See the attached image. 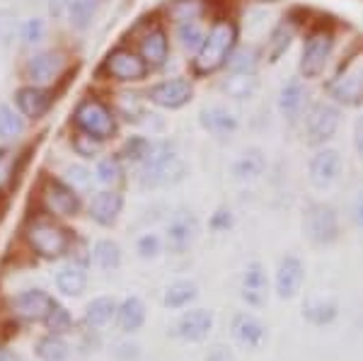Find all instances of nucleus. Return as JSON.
<instances>
[{
  "instance_id": "f257e3e1",
  "label": "nucleus",
  "mask_w": 363,
  "mask_h": 361,
  "mask_svg": "<svg viewBox=\"0 0 363 361\" xmlns=\"http://www.w3.org/2000/svg\"><path fill=\"white\" fill-rule=\"evenodd\" d=\"M143 165H140V184L148 187H167V184H177L186 174V162L169 148L165 141L148 143V150L143 155Z\"/></svg>"
},
{
  "instance_id": "f03ea898",
  "label": "nucleus",
  "mask_w": 363,
  "mask_h": 361,
  "mask_svg": "<svg viewBox=\"0 0 363 361\" xmlns=\"http://www.w3.org/2000/svg\"><path fill=\"white\" fill-rule=\"evenodd\" d=\"M235 39H238V29L230 20L213 22L206 39H203L201 49L196 51V58H194L196 73H213V71H218V68H223L228 63V58H230Z\"/></svg>"
},
{
  "instance_id": "7ed1b4c3",
  "label": "nucleus",
  "mask_w": 363,
  "mask_h": 361,
  "mask_svg": "<svg viewBox=\"0 0 363 361\" xmlns=\"http://www.w3.org/2000/svg\"><path fill=\"white\" fill-rule=\"evenodd\" d=\"M75 124L80 126V131L90 133V136L99 138V141H107L116 133V119L112 109L99 100H85L78 104L75 109Z\"/></svg>"
},
{
  "instance_id": "20e7f679",
  "label": "nucleus",
  "mask_w": 363,
  "mask_h": 361,
  "mask_svg": "<svg viewBox=\"0 0 363 361\" xmlns=\"http://www.w3.org/2000/svg\"><path fill=\"white\" fill-rule=\"evenodd\" d=\"M303 228L315 245H330L339 238V216L330 204H310L303 216Z\"/></svg>"
},
{
  "instance_id": "39448f33",
  "label": "nucleus",
  "mask_w": 363,
  "mask_h": 361,
  "mask_svg": "<svg viewBox=\"0 0 363 361\" xmlns=\"http://www.w3.org/2000/svg\"><path fill=\"white\" fill-rule=\"evenodd\" d=\"M332 97L342 104L356 107L363 102V54L354 56L347 66L339 71V75L332 80Z\"/></svg>"
},
{
  "instance_id": "423d86ee",
  "label": "nucleus",
  "mask_w": 363,
  "mask_h": 361,
  "mask_svg": "<svg viewBox=\"0 0 363 361\" xmlns=\"http://www.w3.org/2000/svg\"><path fill=\"white\" fill-rule=\"evenodd\" d=\"M332 49H335V39H332L330 32H315L310 34V39L303 46L301 54V75L306 80L320 78L322 71L327 68L332 56Z\"/></svg>"
},
{
  "instance_id": "0eeeda50",
  "label": "nucleus",
  "mask_w": 363,
  "mask_h": 361,
  "mask_svg": "<svg viewBox=\"0 0 363 361\" xmlns=\"http://www.w3.org/2000/svg\"><path fill=\"white\" fill-rule=\"evenodd\" d=\"M339 129V109L330 102H318L308 112L306 119V136L308 143L322 145L327 143Z\"/></svg>"
},
{
  "instance_id": "6e6552de",
  "label": "nucleus",
  "mask_w": 363,
  "mask_h": 361,
  "mask_svg": "<svg viewBox=\"0 0 363 361\" xmlns=\"http://www.w3.org/2000/svg\"><path fill=\"white\" fill-rule=\"evenodd\" d=\"M27 238H29V245L37 250L42 257H58L68 248V233L61 226L51 223V221H37L29 228Z\"/></svg>"
},
{
  "instance_id": "1a4fd4ad",
  "label": "nucleus",
  "mask_w": 363,
  "mask_h": 361,
  "mask_svg": "<svg viewBox=\"0 0 363 361\" xmlns=\"http://www.w3.org/2000/svg\"><path fill=\"white\" fill-rule=\"evenodd\" d=\"M342 174V155L335 148H320L308 162V177L318 189L335 184Z\"/></svg>"
},
{
  "instance_id": "9d476101",
  "label": "nucleus",
  "mask_w": 363,
  "mask_h": 361,
  "mask_svg": "<svg viewBox=\"0 0 363 361\" xmlns=\"http://www.w3.org/2000/svg\"><path fill=\"white\" fill-rule=\"evenodd\" d=\"M191 95H194V87H191L186 78H172L165 80V83H157L148 92L150 102H155L157 107H165V109L184 107L186 102H191Z\"/></svg>"
},
{
  "instance_id": "9b49d317",
  "label": "nucleus",
  "mask_w": 363,
  "mask_h": 361,
  "mask_svg": "<svg viewBox=\"0 0 363 361\" xmlns=\"http://www.w3.org/2000/svg\"><path fill=\"white\" fill-rule=\"evenodd\" d=\"M107 73L114 80L121 83H133V80H143L148 73V63L143 61V56L133 54V51L119 49L114 54H109L107 58Z\"/></svg>"
},
{
  "instance_id": "f8f14e48",
  "label": "nucleus",
  "mask_w": 363,
  "mask_h": 361,
  "mask_svg": "<svg viewBox=\"0 0 363 361\" xmlns=\"http://www.w3.org/2000/svg\"><path fill=\"white\" fill-rule=\"evenodd\" d=\"M240 296H242V301H247V306H252V308H262L267 304L269 279H267V270L262 262H250V265L245 267Z\"/></svg>"
},
{
  "instance_id": "ddd939ff",
  "label": "nucleus",
  "mask_w": 363,
  "mask_h": 361,
  "mask_svg": "<svg viewBox=\"0 0 363 361\" xmlns=\"http://www.w3.org/2000/svg\"><path fill=\"white\" fill-rule=\"evenodd\" d=\"M306 282V265L296 255H286L277 270V296L279 299H294Z\"/></svg>"
},
{
  "instance_id": "4468645a",
  "label": "nucleus",
  "mask_w": 363,
  "mask_h": 361,
  "mask_svg": "<svg viewBox=\"0 0 363 361\" xmlns=\"http://www.w3.org/2000/svg\"><path fill=\"white\" fill-rule=\"evenodd\" d=\"M213 313L206 311V308H194V311H186L177 320L174 330L184 342H203L213 330Z\"/></svg>"
},
{
  "instance_id": "2eb2a0df",
  "label": "nucleus",
  "mask_w": 363,
  "mask_h": 361,
  "mask_svg": "<svg viewBox=\"0 0 363 361\" xmlns=\"http://www.w3.org/2000/svg\"><path fill=\"white\" fill-rule=\"evenodd\" d=\"M233 340L245 349H259L267 340V328L259 318L250 313H238L233 318Z\"/></svg>"
},
{
  "instance_id": "dca6fc26",
  "label": "nucleus",
  "mask_w": 363,
  "mask_h": 361,
  "mask_svg": "<svg viewBox=\"0 0 363 361\" xmlns=\"http://www.w3.org/2000/svg\"><path fill=\"white\" fill-rule=\"evenodd\" d=\"M63 71V56L58 51H42V54H34L27 61V78L34 85H46L54 83V80Z\"/></svg>"
},
{
  "instance_id": "f3484780",
  "label": "nucleus",
  "mask_w": 363,
  "mask_h": 361,
  "mask_svg": "<svg viewBox=\"0 0 363 361\" xmlns=\"http://www.w3.org/2000/svg\"><path fill=\"white\" fill-rule=\"evenodd\" d=\"M56 301L42 289H27L20 296H15V311L17 316L27 320H44Z\"/></svg>"
},
{
  "instance_id": "a211bd4d",
  "label": "nucleus",
  "mask_w": 363,
  "mask_h": 361,
  "mask_svg": "<svg viewBox=\"0 0 363 361\" xmlns=\"http://www.w3.org/2000/svg\"><path fill=\"white\" fill-rule=\"evenodd\" d=\"M121 206H124V199H121L119 191H114V189L97 191L90 201V216L95 218L99 226H114L121 213Z\"/></svg>"
},
{
  "instance_id": "6ab92c4d",
  "label": "nucleus",
  "mask_w": 363,
  "mask_h": 361,
  "mask_svg": "<svg viewBox=\"0 0 363 361\" xmlns=\"http://www.w3.org/2000/svg\"><path fill=\"white\" fill-rule=\"evenodd\" d=\"M15 102L20 107V112L29 116V119H42L51 107V95L42 85H27L17 90Z\"/></svg>"
},
{
  "instance_id": "aec40b11",
  "label": "nucleus",
  "mask_w": 363,
  "mask_h": 361,
  "mask_svg": "<svg viewBox=\"0 0 363 361\" xmlns=\"http://www.w3.org/2000/svg\"><path fill=\"white\" fill-rule=\"evenodd\" d=\"M199 121H201L203 129L208 133H213V136H230V133L238 131V116L228 107H220V104L201 109Z\"/></svg>"
},
{
  "instance_id": "412c9836",
  "label": "nucleus",
  "mask_w": 363,
  "mask_h": 361,
  "mask_svg": "<svg viewBox=\"0 0 363 361\" xmlns=\"http://www.w3.org/2000/svg\"><path fill=\"white\" fill-rule=\"evenodd\" d=\"M46 204L58 216H75L80 211V199L75 189L63 182H51L46 187Z\"/></svg>"
},
{
  "instance_id": "4be33fe9",
  "label": "nucleus",
  "mask_w": 363,
  "mask_h": 361,
  "mask_svg": "<svg viewBox=\"0 0 363 361\" xmlns=\"http://www.w3.org/2000/svg\"><path fill=\"white\" fill-rule=\"evenodd\" d=\"M196 231H199L196 218L189 216V213H179V216H174L167 226V245L172 248L174 252H184V250H189V245L194 243Z\"/></svg>"
},
{
  "instance_id": "5701e85b",
  "label": "nucleus",
  "mask_w": 363,
  "mask_h": 361,
  "mask_svg": "<svg viewBox=\"0 0 363 361\" xmlns=\"http://www.w3.org/2000/svg\"><path fill=\"white\" fill-rule=\"evenodd\" d=\"M264 170H267V158L259 148H247L233 162V177L238 182H255V179H259L264 174Z\"/></svg>"
},
{
  "instance_id": "b1692460",
  "label": "nucleus",
  "mask_w": 363,
  "mask_h": 361,
  "mask_svg": "<svg viewBox=\"0 0 363 361\" xmlns=\"http://www.w3.org/2000/svg\"><path fill=\"white\" fill-rule=\"evenodd\" d=\"M116 323L121 333H138L145 323V304L138 296H128L116 308Z\"/></svg>"
},
{
  "instance_id": "393cba45",
  "label": "nucleus",
  "mask_w": 363,
  "mask_h": 361,
  "mask_svg": "<svg viewBox=\"0 0 363 361\" xmlns=\"http://www.w3.org/2000/svg\"><path fill=\"white\" fill-rule=\"evenodd\" d=\"M167 34L160 27H153L143 39H140V56L148 66H162L167 61Z\"/></svg>"
},
{
  "instance_id": "a878e982",
  "label": "nucleus",
  "mask_w": 363,
  "mask_h": 361,
  "mask_svg": "<svg viewBox=\"0 0 363 361\" xmlns=\"http://www.w3.org/2000/svg\"><path fill=\"white\" fill-rule=\"evenodd\" d=\"M303 104H306V87L298 78L289 80L279 92V109L286 119H296L303 112Z\"/></svg>"
},
{
  "instance_id": "bb28decb",
  "label": "nucleus",
  "mask_w": 363,
  "mask_h": 361,
  "mask_svg": "<svg viewBox=\"0 0 363 361\" xmlns=\"http://www.w3.org/2000/svg\"><path fill=\"white\" fill-rule=\"evenodd\" d=\"M56 289L61 291L63 296H68V299H75V296H80L87 289L85 270H83V267H78V265L61 267V270L56 272Z\"/></svg>"
},
{
  "instance_id": "cd10ccee",
  "label": "nucleus",
  "mask_w": 363,
  "mask_h": 361,
  "mask_svg": "<svg viewBox=\"0 0 363 361\" xmlns=\"http://www.w3.org/2000/svg\"><path fill=\"white\" fill-rule=\"evenodd\" d=\"M199 296V287L189 279H179V282L169 284L165 289V296H162V304L169 311H179V308H186Z\"/></svg>"
},
{
  "instance_id": "c85d7f7f",
  "label": "nucleus",
  "mask_w": 363,
  "mask_h": 361,
  "mask_svg": "<svg viewBox=\"0 0 363 361\" xmlns=\"http://www.w3.org/2000/svg\"><path fill=\"white\" fill-rule=\"evenodd\" d=\"M116 308H119V304L112 296H99V299H95L85 308V323L90 328H104L109 320L116 318Z\"/></svg>"
},
{
  "instance_id": "c756f323",
  "label": "nucleus",
  "mask_w": 363,
  "mask_h": 361,
  "mask_svg": "<svg viewBox=\"0 0 363 361\" xmlns=\"http://www.w3.org/2000/svg\"><path fill=\"white\" fill-rule=\"evenodd\" d=\"M92 262H95L97 270L102 272H112L116 267L121 265V248L116 240H109V238H104V240H97L95 248H92Z\"/></svg>"
},
{
  "instance_id": "7c9ffc66",
  "label": "nucleus",
  "mask_w": 363,
  "mask_h": 361,
  "mask_svg": "<svg viewBox=\"0 0 363 361\" xmlns=\"http://www.w3.org/2000/svg\"><path fill=\"white\" fill-rule=\"evenodd\" d=\"M257 87L259 83H257L255 73H233L223 83V92L233 100H247L257 92Z\"/></svg>"
},
{
  "instance_id": "2f4dec72",
  "label": "nucleus",
  "mask_w": 363,
  "mask_h": 361,
  "mask_svg": "<svg viewBox=\"0 0 363 361\" xmlns=\"http://www.w3.org/2000/svg\"><path fill=\"white\" fill-rule=\"evenodd\" d=\"M99 8V0H68L66 3V15L68 22L75 29H85L92 22Z\"/></svg>"
},
{
  "instance_id": "473e14b6",
  "label": "nucleus",
  "mask_w": 363,
  "mask_h": 361,
  "mask_svg": "<svg viewBox=\"0 0 363 361\" xmlns=\"http://www.w3.org/2000/svg\"><path fill=\"white\" fill-rule=\"evenodd\" d=\"M177 39L182 44V49L186 51H199L203 44V39H206V32H203V27L196 22V17H191V20H184L179 22L177 27Z\"/></svg>"
},
{
  "instance_id": "72a5a7b5",
  "label": "nucleus",
  "mask_w": 363,
  "mask_h": 361,
  "mask_svg": "<svg viewBox=\"0 0 363 361\" xmlns=\"http://www.w3.org/2000/svg\"><path fill=\"white\" fill-rule=\"evenodd\" d=\"M37 357L42 361H66L68 359V345L58 335H46L34 347Z\"/></svg>"
},
{
  "instance_id": "f704fd0d",
  "label": "nucleus",
  "mask_w": 363,
  "mask_h": 361,
  "mask_svg": "<svg viewBox=\"0 0 363 361\" xmlns=\"http://www.w3.org/2000/svg\"><path fill=\"white\" fill-rule=\"evenodd\" d=\"M22 131H25L22 116L10 104H0V138L3 141H13V138L22 136Z\"/></svg>"
},
{
  "instance_id": "c9c22d12",
  "label": "nucleus",
  "mask_w": 363,
  "mask_h": 361,
  "mask_svg": "<svg viewBox=\"0 0 363 361\" xmlns=\"http://www.w3.org/2000/svg\"><path fill=\"white\" fill-rule=\"evenodd\" d=\"M291 39H294V27H291V25H279L277 29H274L272 39L267 42V58H269V61L277 63L279 58L289 51Z\"/></svg>"
},
{
  "instance_id": "e433bc0d",
  "label": "nucleus",
  "mask_w": 363,
  "mask_h": 361,
  "mask_svg": "<svg viewBox=\"0 0 363 361\" xmlns=\"http://www.w3.org/2000/svg\"><path fill=\"white\" fill-rule=\"evenodd\" d=\"M44 37H46V22L42 17H29V20H25V25L20 27V39L25 46L42 44Z\"/></svg>"
},
{
  "instance_id": "4c0bfd02",
  "label": "nucleus",
  "mask_w": 363,
  "mask_h": 361,
  "mask_svg": "<svg viewBox=\"0 0 363 361\" xmlns=\"http://www.w3.org/2000/svg\"><path fill=\"white\" fill-rule=\"evenodd\" d=\"M225 66L230 68L233 73H255V68H257V51L247 49V46H245V49H238L235 54L228 58Z\"/></svg>"
},
{
  "instance_id": "58836bf2",
  "label": "nucleus",
  "mask_w": 363,
  "mask_h": 361,
  "mask_svg": "<svg viewBox=\"0 0 363 361\" xmlns=\"http://www.w3.org/2000/svg\"><path fill=\"white\" fill-rule=\"evenodd\" d=\"M337 316V306L335 304H325V301H313L306 306V318L313 320L315 325H325L332 323Z\"/></svg>"
},
{
  "instance_id": "ea45409f",
  "label": "nucleus",
  "mask_w": 363,
  "mask_h": 361,
  "mask_svg": "<svg viewBox=\"0 0 363 361\" xmlns=\"http://www.w3.org/2000/svg\"><path fill=\"white\" fill-rule=\"evenodd\" d=\"M160 250H162V240L157 233H145V235H140L136 243V252L140 260H153L160 255Z\"/></svg>"
},
{
  "instance_id": "a19ab883",
  "label": "nucleus",
  "mask_w": 363,
  "mask_h": 361,
  "mask_svg": "<svg viewBox=\"0 0 363 361\" xmlns=\"http://www.w3.org/2000/svg\"><path fill=\"white\" fill-rule=\"evenodd\" d=\"M44 323H46V328H49L51 333H66L73 320H70V313L66 311V308L54 304V308L49 311V316L44 318Z\"/></svg>"
},
{
  "instance_id": "79ce46f5",
  "label": "nucleus",
  "mask_w": 363,
  "mask_h": 361,
  "mask_svg": "<svg viewBox=\"0 0 363 361\" xmlns=\"http://www.w3.org/2000/svg\"><path fill=\"white\" fill-rule=\"evenodd\" d=\"M121 179V167L114 158H104L97 165V182L102 184H116Z\"/></svg>"
},
{
  "instance_id": "37998d69",
  "label": "nucleus",
  "mask_w": 363,
  "mask_h": 361,
  "mask_svg": "<svg viewBox=\"0 0 363 361\" xmlns=\"http://www.w3.org/2000/svg\"><path fill=\"white\" fill-rule=\"evenodd\" d=\"M90 179H92V172L87 170V167H83V165H68L66 167V182L73 189L90 187Z\"/></svg>"
},
{
  "instance_id": "c03bdc74",
  "label": "nucleus",
  "mask_w": 363,
  "mask_h": 361,
  "mask_svg": "<svg viewBox=\"0 0 363 361\" xmlns=\"http://www.w3.org/2000/svg\"><path fill=\"white\" fill-rule=\"evenodd\" d=\"M99 143H102L99 138L90 136V133H85V131L73 141L75 150H78V155H83V158H95V155L99 153Z\"/></svg>"
},
{
  "instance_id": "a18cd8bd",
  "label": "nucleus",
  "mask_w": 363,
  "mask_h": 361,
  "mask_svg": "<svg viewBox=\"0 0 363 361\" xmlns=\"http://www.w3.org/2000/svg\"><path fill=\"white\" fill-rule=\"evenodd\" d=\"M15 34V15L13 13H0V42L8 44Z\"/></svg>"
},
{
  "instance_id": "49530a36",
  "label": "nucleus",
  "mask_w": 363,
  "mask_h": 361,
  "mask_svg": "<svg viewBox=\"0 0 363 361\" xmlns=\"http://www.w3.org/2000/svg\"><path fill=\"white\" fill-rule=\"evenodd\" d=\"M230 223H233V216H230V211H225V209L216 211V213H213V218H211V226H213L216 231H225Z\"/></svg>"
},
{
  "instance_id": "de8ad7c7",
  "label": "nucleus",
  "mask_w": 363,
  "mask_h": 361,
  "mask_svg": "<svg viewBox=\"0 0 363 361\" xmlns=\"http://www.w3.org/2000/svg\"><path fill=\"white\" fill-rule=\"evenodd\" d=\"M114 354H116V359H121V361H131L138 357V345H119Z\"/></svg>"
},
{
  "instance_id": "09e8293b",
  "label": "nucleus",
  "mask_w": 363,
  "mask_h": 361,
  "mask_svg": "<svg viewBox=\"0 0 363 361\" xmlns=\"http://www.w3.org/2000/svg\"><path fill=\"white\" fill-rule=\"evenodd\" d=\"M354 145H356L359 158L363 160V116H359V121H356V126H354Z\"/></svg>"
},
{
  "instance_id": "8fccbe9b",
  "label": "nucleus",
  "mask_w": 363,
  "mask_h": 361,
  "mask_svg": "<svg viewBox=\"0 0 363 361\" xmlns=\"http://www.w3.org/2000/svg\"><path fill=\"white\" fill-rule=\"evenodd\" d=\"M66 3L68 0H49V10H51V15H63L66 13Z\"/></svg>"
},
{
  "instance_id": "3c124183",
  "label": "nucleus",
  "mask_w": 363,
  "mask_h": 361,
  "mask_svg": "<svg viewBox=\"0 0 363 361\" xmlns=\"http://www.w3.org/2000/svg\"><path fill=\"white\" fill-rule=\"evenodd\" d=\"M354 216H356V221H359V226H363V191L354 204Z\"/></svg>"
}]
</instances>
